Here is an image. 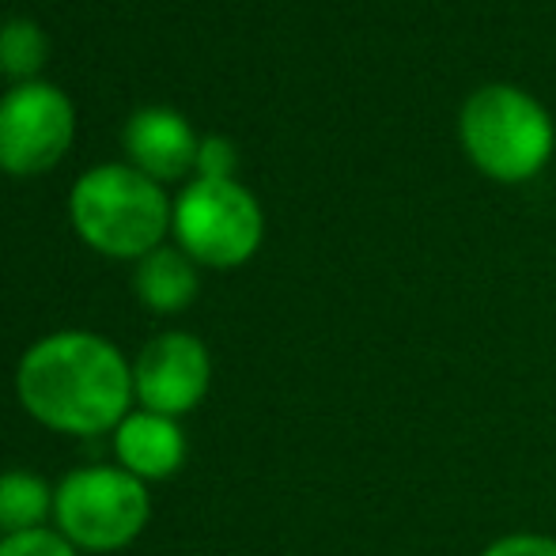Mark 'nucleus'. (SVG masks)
<instances>
[{"label": "nucleus", "mask_w": 556, "mask_h": 556, "mask_svg": "<svg viewBox=\"0 0 556 556\" xmlns=\"http://www.w3.org/2000/svg\"><path fill=\"white\" fill-rule=\"evenodd\" d=\"M235 144L227 137H201V148H198V178H231L235 175Z\"/></svg>", "instance_id": "obj_14"}, {"label": "nucleus", "mask_w": 556, "mask_h": 556, "mask_svg": "<svg viewBox=\"0 0 556 556\" xmlns=\"http://www.w3.org/2000/svg\"><path fill=\"white\" fill-rule=\"evenodd\" d=\"M458 140L484 178L504 186L530 182L553 160L556 125L530 91L484 84L462 103Z\"/></svg>", "instance_id": "obj_3"}, {"label": "nucleus", "mask_w": 556, "mask_h": 556, "mask_svg": "<svg viewBox=\"0 0 556 556\" xmlns=\"http://www.w3.org/2000/svg\"><path fill=\"white\" fill-rule=\"evenodd\" d=\"M198 148L201 137L175 106H140L125 122V152L132 167L155 182H170L186 170H198Z\"/></svg>", "instance_id": "obj_8"}, {"label": "nucleus", "mask_w": 556, "mask_h": 556, "mask_svg": "<svg viewBox=\"0 0 556 556\" xmlns=\"http://www.w3.org/2000/svg\"><path fill=\"white\" fill-rule=\"evenodd\" d=\"M58 489L42 481L30 469H8L0 473V534H27L42 530L53 515Z\"/></svg>", "instance_id": "obj_11"}, {"label": "nucleus", "mask_w": 556, "mask_h": 556, "mask_svg": "<svg viewBox=\"0 0 556 556\" xmlns=\"http://www.w3.org/2000/svg\"><path fill=\"white\" fill-rule=\"evenodd\" d=\"M15 397L65 435H103L129 417L132 367L106 337L61 330L35 341L15 367Z\"/></svg>", "instance_id": "obj_1"}, {"label": "nucleus", "mask_w": 556, "mask_h": 556, "mask_svg": "<svg viewBox=\"0 0 556 556\" xmlns=\"http://www.w3.org/2000/svg\"><path fill=\"white\" fill-rule=\"evenodd\" d=\"M68 216L88 247L111 257H144L163 247L175 205L163 186L132 163H99L84 170L68 193Z\"/></svg>", "instance_id": "obj_2"}, {"label": "nucleus", "mask_w": 556, "mask_h": 556, "mask_svg": "<svg viewBox=\"0 0 556 556\" xmlns=\"http://www.w3.org/2000/svg\"><path fill=\"white\" fill-rule=\"evenodd\" d=\"M208 382H213V356L201 337L182 330L152 337L132 364V397L160 417L178 420L193 413L205 402Z\"/></svg>", "instance_id": "obj_7"}, {"label": "nucleus", "mask_w": 556, "mask_h": 556, "mask_svg": "<svg viewBox=\"0 0 556 556\" xmlns=\"http://www.w3.org/2000/svg\"><path fill=\"white\" fill-rule=\"evenodd\" d=\"M114 454L117 466L125 473L140 477V481H167L182 469L186 462V435L175 417H160V413H129L122 425L114 428Z\"/></svg>", "instance_id": "obj_9"}, {"label": "nucleus", "mask_w": 556, "mask_h": 556, "mask_svg": "<svg viewBox=\"0 0 556 556\" xmlns=\"http://www.w3.org/2000/svg\"><path fill=\"white\" fill-rule=\"evenodd\" d=\"M46 53H50V38L27 15H12V20L0 23V73L12 76V80H38V68L46 65Z\"/></svg>", "instance_id": "obj_12"}, {"label": "nucleus", "mask_w": 556, "mask_h": 556, "mask_svg": "<svg viewBox=\"0 0 556 556\" xmlns=\"http://www.w3.org/2000/svg\"><path fill=\"white\" fill-rule=\"evenodd\" d=\"M132 288H137L140 303L152 307L155 315H178L193 303L198 295V269L186 250L175 247H155L144 254L132 273Z\"/></svg>", "instance_id": "obj_10"}, {"label": "nucleus", "mask_w": 556, "mask_h": 556, "mask_svg": "<svg viewBox=\"0 0 556 556\" xmlns=\"http://www.w3.org/2000/svg\"><path fill=\"white\" fill-rule=\"evenodd\" d=\"M148 515L152 500L144 481L125 473L122 466L73 469L53 496L58 534L88 553H114L132 545L144 534Z\"/></svg>", "instance_id": "obj_4"}, {"label": "nucleus", "mask_w": 556, "mask_h": 556, "mask_svg": "<svg viewBox=\"0 0 556 556\" xmlns=\"http://www.w3.org/2000/svg\"><path fill=\"white\" fill-rule=\"evenodd\" d=\"M76 132L73 99L50 80H23L0 96V167L38 175L68 152Z\"/></svg>", "instance_id": "obj_6"}, {"label": "nucleus", "mask_w": 556, "mask_h": 556, "mask_svg": "<svg viewBox=\"0 0 556 556\" xmlns=\"http://www.w3.org/2000/svg\"><path fill=\"white\" fill-rule=\"evenodd\" d=\"M481 556H556V538L549 534H504L484 545Z\"/></svg>", "instance_id": "obj_15"}, {"label": "nucleus", "mask_w": 556, "mask_h": 556, "mask_svg": "<svg viewBox=\"0 0 556 556\" xmlns=\"http://www.w3.org/2000/svg\"><path fill=\"white\" fill-rule=\"evenodd\" d=\"M0 556H80L68 538H61L58 530H27V534H8L0 538Z\"/></svg>", "instance_id": "obj_13"}, {"label": "nucleus", "mask_w": 556, "mask_h": 556, "mask_svg": "<svg viewBox=\"0 0 556 556\" xmlns=\"http://www.w3.org/2000/svg\"><path fill=\"white\" fill-rule=\"evenodd\" d=\"M178 250L213 269H235L262 247L265 216L257 198L235 178H193L175 201Z\"/></svg>", "instance_id": "obj_5"}]
</instances>
